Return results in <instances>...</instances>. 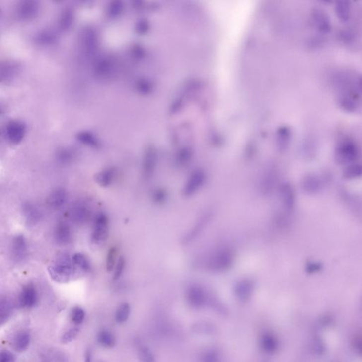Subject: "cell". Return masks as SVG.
Segmentation results:
<instances>
[{
	"instance_id": "6da1fadb",
	"label": "cell",
	"mask_w": 362,
	"mask_h": 362,
	"mask_svg": "<svg viewBox=\"0 0 362 362\" xmlns=\"http://www.w3.org/2000/svg\"><path fill=\"white\" fill-rule=\"evenodd\" d=\"M77 268L73 263L72 257L64 254L58 258L48 268L50 276L60 283H68L77 273Z\"/></svg>"
},
{
	"instance_id": "7a4b0ae2",
	"label": "cell",
	"mask_w": 362,
	"mask_h": 362,
	"mask_svg": "<svg viewBox=\"0 0 362 362\" xmlns=\"http://www.w3.org/2000/svg\"><path fill=\"white\" fill-rule=\"evenodd\" d=\"M360 149L357 143L350 138H344L338 142L335 151V157L340 164L350 165L358 160Z\"/></svg>"
},
{
	"instance_id": "3957f363",
	"label": "cell",
	"mask_w": 362,
	"mask_h": 362,
	"mask_svg": "<svg viewBox=\"0 0 362 362\" xmlns=\"http://www.w3.org/2000/svg\"><path fill=\"white\" fill-rule=\"evenodd\" d=\"M233 260V251L228 248H223L214 253L208 260L207 268L213 272H224L231 268Z\"/></svg>"
},
{
	"instance_id": "277c9868",
	"label": "cell",
	"mask_w": 362,
	"mask_h": 362,
	"mask_svg": "<svg viewBox=\"0 0 362 362\" xmlns=\"http://www.w3.org/2000/svg\"><path fill=\"white\" fill-rule=\"evenodd\" d=\"M79 46L86 58H92L96 54L98 47V36L94 28L86 27L79 36Z\"/></svg>"
},
{
	"instance_id": "5b68a950",
	"label": "cell",
	"mask_w": 362,
	"mask_h": 362,
	"mask_svg": "<svg viewBox=\"0 0 362 362\" xmlns=\"http://www.w3.org/2000/svg\"><path fill=\"white\" fill-rule=\"evenodd\" d=\"M109 230V221L104 213L96 215L93 221L91 241L95 245H101L106 241Z\"/></svg>"
},
{
	"instance_id": "8992f818",
	"label": "cell",
	"mask_w": 362,
	"mask_h": 362,
	"mask_svg": "<svg viewBox=\"0 0 362 362\" xmlns=\"http://www.w3.org/2000/svg\"><path fill=\"white\" fill-rule=\"evenodd\" d=\"M26 124L19 120H13L6 123L4 135L6 140L13 145H18L24 139L26 134Z\"/></svg>"
},
{
	"instance_id": "52a82bcc",
	"label": "cell",
	"mask_w": 362,
	"mask_h": 362,
	"mask_svg": "<svg viewBox=\"0 0 362 362\" xmlns=\"http://www.w3.org/2000/svg\"><path fill=\"white\" fill-rule=\"evenodd\" d=\"M40 5L37 1L26 0L20 1L16 6V16L21 21H31L39 14Z\"/></svg>"
},
{
	"instance_id": "ba28073f",
	"label": "cell",
	"mask_w": 362,
	"mask_h": 362,
	"mask_svg": "<svg viewBox=\"0 0 362 362\" xmlns=\"http://www.w3.org/2000/svg\"><path fill=\"white\" fill-rule=\"evenodd\" d=\"M38 293L37 289L32 283L23 286L19 296V305L25 309H31L37 305Z\"/></svg>"
},
{
	"instance_id": "9c48e42d",
	"label": "cell",
	"mask_w": 362,
	"mask_h": 362,
	"mask_svg": "<svg viewBox=\"0 0 362 362\" xmlns=\"http://www.w3.org/2000/svg\"><path fill=\"white\" fill-rule=\"evenodd\" d=\"M91 215V210L83 203H76L72 207L68 213L70 219L76 224H83L87 222Z\"/></svg>"
},
{
	"instance_id": "30bf717a",
	"label": "cell",
	"mask_w": 362,
	"mask_h": 362,
	"mask_svg": "<svg viewBox=\"0 0 362 362\" xmlns=\"http://www.w3.org/2000/svg\"><path fill=\"white\" fill-rule=\"evenodd\" d=\"M205 179H206V176H205L204 172L200 171V170L193 172L188 178V181L183 188V195L189 197L195 194L203 186Z\"/></svg>"
},
{
	"instance_id": "8fae6325",
	"label": "cell",
	"mask_w": 362,
	"mask_h": 362,
	"mask_svg": "<svg viewBox=\"0 0 362 362\" xmlns=\"http://www.w3.org/2000/svg\"><path fill=\"white\" fill-rule=\"evenodd\" d=\"M115 68V62L109 57H103L95 63L93 73L99 79H104L112 74Z\"/></svg>"
},
{
	"instance_id": "7c38bea8",
	"label": "cell",
	"mask_w": 362,
	"mask_h": 362,
	"mask_svg": "<svg viewBox=\"0 0 362 362\" xmlns=\"http://www.w3.org/2000/svg\"><path fill=\"white\" fill-rule=\"evenodd\" d=\"M21 66L19 63L12 61H5L1 63V82L7 84L16 77L19 72Z\"/></svg>"
},
{
	"instance_id": "4fadbf2b",
	"label": "cell",
	"mask_w": 362,
	"mask_h": 362,
	"mask_svg": "<svg viewBox=\"0 0 362 362\" xmlns=\"http://www.w3.org/2000/svg\"><path fill=\"white\" fill-rule=\"evenodd\" d=\"M12 256L16 262H23L28 255V246L26 238L23 235H17L13 239L11 245Z\"/></svg>"
},
{
	"instance_id": "5bb4252c",
	"label": "cell",
	"mask_w": 362,
	"mask_h": 362,
	"mask_svg": "<svg viewBox=\"0 0 362 362\" xmlns=\"http://www.w3.org/2000/svg\"><path fill=\"white\" fill-rule=\"evenodd\" d=\"M68 198V193L64 188H58L51 192L47 197V205L51 209L60 210L66 204Z\"/></svg>"
},
{
	"instance_id": "9a60e30c",
	"label": "cell",
	"mask_w": 362,
	"mask_h": 362,
	"mask_svg": "<svg viewBox=\"0 0 362 362\" xmlns=\"http://www.w3.org/2000/svg\"><path fill=\"white\" fill-rule=\"evenodd\" d=\"M156 165V155L153 148L146 149L143 159V173L145 178H149L153 176Z\"/></svg>"
},
{
	"instance_id": "2e32d148",
	"label": "cell",
	"mask_w": 362,
	"mask_h": 362,
	"mask_svg": "<svg viewBox=\"0 0 362 362\" xmlns=\"http://www.w3.org/2000/svg\"><path fill=\"white\" fill-rule=\"evenodd\" d=\"M22 212L26 223L31 226L39 222L42 218V213L39 208L36 205L30 203V202L25 203L23 205Z\"/></svg>"
},
{
	"instance_id": "e0dca14e",
	"label": "cell",
	"mask_w": 362,
	"mask_h": 362,
	"mask_svg": "<svg viewBox=\"0 0 362 362\" xmlns=\"http://www.w3.org/2000/svg\"><path fill=\"white\" fill-rule=\"evenodd\" d=\"M41 362H69L68 357L61 350L53 348H44L39 353Z\"/></svg>"
},
{
	"instance_id": "ac0fdd59",
	"label": "cell",
	"mask_w": 362,
	"mask_h": 362,
	"mask_svg": "<svg viewBox=\"0 0 362 362\" xmlns=\"http://www.w3.org/2000/svg\"><path fill=\"white\" fill-rule=\"evenodd\" d=\"M31 341V334L28 330H19L13 337L11 345L16 352L23 353L29 348Z\"/></svg>"
},
{
	"instance_id": "d6986e66",
	"label": "cell",
	"mask_w": 362,
	"mask_h": 362,
	"mask_svg": "<svg viewBox=\"0 0 362 362\" xmlns=\"http://www.w3.org/2000/svg\"><path fill=\"white\" fill-rule=\"evenodd\" d=\"M313 25L319 32L327 33L330 32L331 25L329 17L324 11L320 9H315L312 14Z\"/></svg>"
},
{
	"instance_id": "ffe728a7",
	"label": "cell",
	"mask_w": 362,
	"mask_h": 362,
	"mask_svg": "<svg viewBox=\"0 0 362 362\" xmlns=\"http://www.w3.org/2000/svg\"><path fill=\"white\" fill-rule=\"evenodd\" d=\"M117 176L116 168L108 167L98 172L94 176L95 181L103 188L111 186L114 182Z\"/></svg>"
},
{
	"instance_id": "44dd1931",
	"label": "cell",
	"mask_w": 362,
	"mask_h": 362,
	"mask_svg": "<svg viewBox=\"0 0 362 362\" xmlns=\"http://www.w3.org/2000/svg\"><path fill=\"white\" fill-rule=\"evenodd\" d=\"M54 236L57 243L59 244H69L72 239V234L69 225L65 222L58 223L55 228Z\"/></svg>"
},
{
	"instance_id": "7402d4cb",
	"label": "cell",
	"mask_w": 362,
	"mask_h": 362,
	"mask_svg": "<svg viewBox=\"0 0 362 362\" xmlns=\"http://www.w3.org/2000/svg\"><path fill=\"white\" fill-rule=\"evenodd\" d=\"M280 198L287 210H291L295 205V193L292 186L289 183H284L280 188Z\"/></svg>"
},
{
	"instance_id": "603a6c76",
	"label": "cell",
	"mask_w": 362,
	"mask_h": 362,
	"mask_svg": "<svg viewBox=\"0 0 362 362\" xmlns=\"http://www.w3.org/2000/svg\"><path fill=\"white\" fill-rule=\"evenodd\" d=\"M74 22V10L70 7L65 8L61 11L58 20V28L63 32L69 31Z\"/></svg>"
},
{
	"instance_id": "cb8c5ba5",
	"label": "cell",
	"mask_w": 362,
	"mask_h": 362,
	"mask_svg": "<svg viewBox=\"0 0 362 362\" xmlns=\"http://www.w3.org/2000/svg\"><path fill=\"white\" fill-rule=\"evenodd\" d=\"M34 40L36 44L40 46H52L57 42L58 37L54 31L50 29H43L36 33Z\"/></svg>"
},
{
	"instance_id": "d4e9b609",
	"label": "cell",
	"mask_w": 362,
	"mask_h": 362,
	"mask_svg": "<svg viewBox=\"0 0 362 362\" xmlns=\"http://www.w3.org/2000/svg\"><path fill=\"white\" fill-rule=\"evenodd\" d=\"M76 140L81 144L86 145L88 147L93 148V149H98L101 146V143L98 140L96 135L93 134L91 132L84 130V131L79 132L76 135Z\"/></svg>"
},
{
	"instance_id": "484cf974",
	"label": "cell",
	"mask_w": 362,
	"mask_h": 362,
	"mask_svg": "<svg viewBox=\"0 0 362 362\" xmlns=\"http://www.w3.org/2000/svg\"><path fill=\"white\" fill-rule=\"evenodd\" d=\"M277 183V175L275 171L270 169L265 173L262 178L261 191L265 195H270L275 187Z\"/></svg>"
},
{
	"instance_id": "4316f807",
	"label": "cell",
	"mask_w": 362,
	"mask_h": 362,
	"mask_svg": "<svg viewBox=\"0 0 362 362\" xmlns=\"http://www.w3.org/2000/svg\"><path fill=\"white\" fill-rule=\"evenodd\" d=\"M14 306L12 302L7 297H1L0 300V322L4 324L12 316Z\"/></svg>"
},
{
	"instance_id": "83f0119b",
	"label": "cell",
	"mask_w": 362,
	"mask_h": 362,
	"mask_svg": "<svg viewBox=\"0 0 362 362\" xmlns=\"http://www.w3.org/2000/svg\"><path fill=\"white\" fill-rule=\"evenodd\" d=\"M205 295L203 289L198 286H192L188 291V301L195 306L203 305L205 301Z\"/></svg>"
},
{
	"instance_id": "f1b7e54d",
	"label": "cell",
	"mask_w": 362,
	"mask_h": 362,
	"mask_svg": "<svg viewBox=\"0 0 362 362\" xmlns=\"http://www.w3.org/2000/svg\"><path fill=\"white\" fill-rule=\"evenodd\" d=\"M303 190L308 193H316L322 188V183L318 176L315 175H308L305 177L302 183Z\"/></svg>"
},
{
	"instance_id": "f546056e",
	"label": "cell",
	"mask_w": 362,
	"mask_h": 362,
	"mask_svg": "<svg viewBox=\"0 0 362 362\" xmlns=\"http://www.w3.org/2000/svg\"><path fill=\"white\" fill-rule=\"evenodd\" d=\"M253 285L250 280H241L237 284L235 291L237 296L242 300H246L251 296Z\"/></svg>"
},
{
	"instance_id": "4dcf8cb0",
	"label": "cell",
	"mask_w": 362,
	"mask_h": 362,
	"mask_svg": "<svg viewBox=\"0 0 362 362\" xmlns=\"http://www.w3.org/2000/svg\"><path fill=\"white\" fill-rule=\"evenodd\" d=\"M98 343L105 348H112L116 343V337L109 330H100L97 335Z\"/></svg>"
},
{
	"instance_id": "1f68e13d",
	"label": "cell",
	"mask_w": 362,
	"mask_h": 362,
	"mask_svg": "<svg viewBox=\"0 0 362 362\" xmlns=\"http://www.w3.org/2000/svg\"><path fill=\"white\" fill-rule=\"evenodd\" d=\"M335 13L338 19L342 21H348L350 17V5L348 1H337L335 4Z\"/></svg>"
},
{
	"instance_id": "d6a6232c",
	"label": "cell",
	"mask_w": 362,
	"mask_h": 362,
	"mask_svg": "<svg viewBox=\"0 0 362 362\" xmlns=\"http://www.w3.org/2000/svg\"><path fill=\"white\" fill-rule=\"evenodd\" d=\"M130 313H131V307L129 303H123L118 307L115 315V319L117 323L119 324H123L126 323L129 319Z\"/></svg>"
},
{
	"instance_id": "836d02e7",
	"label": "cell",
	"mask_w": 362,
	"mask_h": 362,
	"mask_svg": "<svg viewBox=\"0 0 362 362\" xmlns=\"http://www.w3.org/2000/svg\"><path fill=\"white\" fill-rule=\"evenodd\" d=\"M72 257L73 263L78 270H80L84 273H88L91 270V266L89 260L83 253H76Z\"/></svg>"
},
{
	"instance_id": "e575fe53",
	"label": "cell",
	"mask_w": 362,
	"mask_h": 362,
	"mask_svg": "<svg viewBox=\"0 0 362 362\" xmlns=\"http://www.w3.org/2000/svg\"><path fill=\"white\" fill-rule=\"evenodd\" d=\"M343 176L347 179H355L362 176V164L354 163L345 168Z\"/></svg>"
},
{
	"instance_id": "d590c367",
	"label": "cell",
	"mask_w": 362,
	"mask_h": 362,
	"mask_svg": "<svg viewBox=\"0 0 362 362\" xmlns=\"http://www.w3.org/2000/svg\"><path fill=\"white\" fill-rule=\"evenodd\" d=\"M57 159L60 163L68 164L72 162L76 158V152L74 150L70 148H63L57 153Z\"/></svg>"
},
{
	"instance_id": "8d00e7d4",
	"label": "cell",
	"mask_w": 362,
	"mask_h": 362,
	"mask_svg": "<svg viewBox=\"0 0 362 362\" xmlns=\"http://www.w3.org/2000/svg\"><path fill=\"white\" fill-rule=\"evenodd\" d=\"M124 9L125 6L123 1L119 0L112 1L107 7V14L112 19L117 18L123 14Z\"/></svg>"
},
{
	"instance_id": "74e56055",
	"label": "cell",
	"mask_w": 362,
	"mask_h": 362,
	"mask_svg": "<svg viewBox=\"0 0 362 362\" xmlns=\"http://www.w3.org/2000/svg\"><path fill=\"white\" fill-rule=\"evenodd\" d=\"M340 106L345 111L354 112L358 108V101L352 95H344L340 98Z\"/></svg>"
},
{
	"instance_id": "f35d334b",
	"label": "cell",
	"mask_w": 362,
	"mask_h": 362,
	"mask_svg": "<svg viewBox=\"0 0 362 362\" xmlns=\"http://www.w3.org/2000/svg\"><path fill=\"white\" fill-rule=\"evenodd\" d=\"M85 318H86V312L81 307L75 306L70 312V320L75 326L82 324Z\"/></svg>"
},
{
	"instance_id": "ab89813d",
	"label": "cell",
	"mask_w": 362,
	"mask_h": 362,
	"mask_svg": "<svg viewBox=\"0 0 362 362\" xmlns=\"http://www.w3.org/2000/svg\"><path fill=\"white\" fill-rule=\"evenodd\" d=\"M117 256H118V250H117L116 247H111L108 250L106 255V268L107 271L111 272L114 270L115 266L118 260L117 259Z\"/></svg>"
},
{
	"instance_id": "60d3db41",
	"label": "cell",
	"mask_w": 362,
	"mask_h": 362,
	"mask_svg": "<svg viewBox=\"0 0 362 362\" xmlns=\"http://www.w3.org/2000/svg\"><path fill=\"white\" fill-rule=\"evenodd\" d=\"M80 329L79 327L74 326L70 328L62 335L61 340L63 344H68L76 339V337L79 334Z\"/></svg>"
},
{
	"instance_id": "b9f144b4",
	"label": "cell",
	"mask_w": 362,
	"mask_h": 362,
	"mask_svg": "<svg viewBox=\"0 0 362 362\" xmlns=\"http://www.w3.org/2000/svg\"><path fill=\"white\" fill-rule=\"evenodd\" d=\"M138 360L140 362H154L155 358L151 350L146 347H141L138 350Z\"/></svg>"
},
{
	"instance_id": "7bdbcfd3",
	"label": "cell",
	"mask_w": 362,
	"mask_h": 362,
	"mask_svg": "<svg viewBox=\"0 0 362 362\" xmlns=\"http://www.w3.org/2000/svg\"><path fill=\"white\" fill-rule=\"evenodd\" d=\"M126 268V260L123 257H120L118 258V262H117L116 266L114 268V273H113V280H118L121 278L123 273H124V270Z\"/></svg>"
},
{
	"instance_id": "ee69618b",
	"label": "cell",
	"mask_w": 362,
	"mask_h": 362,
	"mask_svg": "<svg viewBox=\"0 0 362 362\" xmlns=\"http://www.w3.org/2000/svg\"><path fill=\"white\" fill-rule=\"evenodd\" d=\"M306 272L308 274L313 275L319 273L323 269V265L318 261H309L306 265Z\"/></svg>"
},
{
	"instance_id": "f6af8a7d",
	"label": "cell",
	"mask_w": 362,
	"mask_h": 362,
	"mask_svg": "<svg viewBox=\"0 0 362 362\" xmlns=\"http://www.w3.org/2000/svg\"><path fill=\"white\" fill-rule=\"evenodd\" d=\"M166 196H167L166 192L164 190L161 189V188H157V189L154 190L153 191L152 195H151L153 201L157 203V204H161V203H164L165 200L166 199Z\"/></svg>"
},
{
	"instance_id": "bcb514c9",
	"label": "cell",
	"mask_w": 362,
	"mask_h": 362,
	"mask_svg": "<svg viewBox=\"0 0 362 362\" xmlns=\"http://www.w3.org/2000/svg\"><path fill=\"white\" fill-rule=\"evenodd\" d=\"M208 219H209V217L208 216H205V217L202 218L200 222L196 225V227L195 228V229L192 230L191 233H189V235L187 236V241H190V240L193 239L195 236H196L199 233L200 229L204 227L205 223L208 222Z\"/></svg>"
},
{
	"instance_id": "7dc6e473",
	"label": "cell",
	"mask_w": 362,
	"mask_h": 362,
	"mask_svg": "<svg viewBox=\"0 0 362 362\" xmlns=\"http://www.w3.org/2000/svg\"><path fill=\"white\" fill-rule=\"evenodd\" d=\"M0 362H16V358L14 354L9 350H1L0 353Z\"/></svg>"
},
{
	"instance_id": "c3c4849f",
	"label": "cell",
	"mask_w": 362,
	"mask_h": 362,
	"mask_svg": "<svg viewBox=\"0 0 362 362\" xmlns=\"http://www.w3.org/2000/svg\"><path fill=\"white\" fill-rule=\"evenodd\" d=\"M149 84L146 80L141 79L138 80L135 84V88L141 93H145L149 91Z\"/></svg>"
},
{
	"instance_id": "681fc988",
	"label": "cell",
	"mask_w": 362,
	"mask_h": 362,
	"mask_svg": "<svg viewBox=\"0 0 362 362\" xmlns=\"http://www.w3.org/2000/svg\"><path fill=\"white\" fill-rule=\"evenodd\" d=\"M148 29V23L145 20H140L139 21L135 24V32L138 34H143L146 33Z\"/></svg>"
},
{
	"instance_id": "f907efd6",
	"label": "cell",
	"mask_w": 362,
	"mask_h": 362,
	"mask_svg": "<svg viewBox=\"0 0 362 362\" xmlns=\"http://www.w3.org/2000/svg\"><path fill=\"white\" fill-rule=\"evenodd\" d=\"M353 33L348 31H343L340 32V36L341 41L345 43L351 42L353 39Z\"/></svg>"
},
{
	"instance_id": "816d5d0a",
	"label": "cell",
	"mask_w": 362,
	"mask_h": 362,
	"mask_svg": "<svg viewBox=\"0 0 362 362\" xmlns=\"http://www.w3.org/2000/svg\"><path fill=\"white\" fill-rule=\"evenodd\" d=\"M93 362V353L91 349H87L85 351L84 357V362Z\"/></svg>"
},
{
	"instance_id": "f5cc1de1",
	"label": "cell",
	"mask_w": 362,
	"mask_h": 362,
	"mask_svg": "<svg viewBox=\"0 0 362 362\" xmlns=\"http://www.w3.org/2000/svg\"><path fill=\"white\" fill-rule=\"evenodd\" d=\"M358 88L359 91L362 94V76H360L358 80Z\"/></svg>"
},
{
	"instance_id": "db71d44e",
	"label": "cell",
	"mask_w": 362,
	"mask_h": 362,
	"mask_svg": "<svg viewBox=\"0 0 362 362\" xmlns=\"http://www.w3.org/2000/svg\"></svg>"
}]
</instances>
